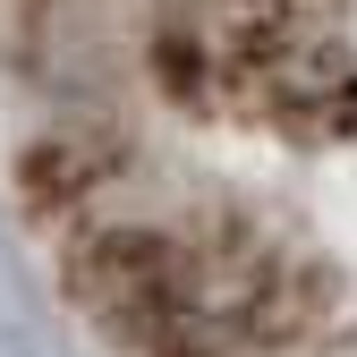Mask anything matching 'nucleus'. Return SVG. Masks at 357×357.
Listing matches in <instances>:
<instances>
[{
    "label": "nucleus",
    "mask_w": 357,
    "mask_h": 357,
    "mask_svg": "<svg viewBox=\"0 0 357 357\" xmlns=\"http://www.w3.org/2000/svg\"><path fill=\"white\" fill-rule=\"evenodd\" d=\"M0 213L77 357H357V0H0Z\"/></svg>",
    "instance_id": "obj_1"
}]
</instances>
